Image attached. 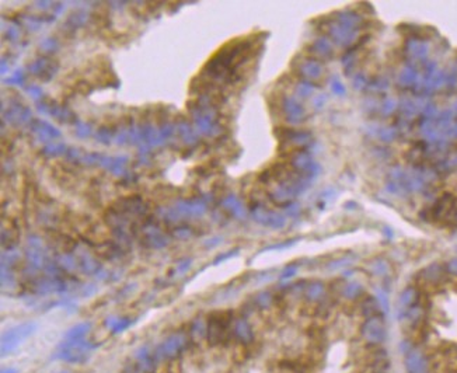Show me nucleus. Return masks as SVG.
I'll use <instances>...</instances> for the list:
<instances>
[{"label": "nucleus", "instance_id": "obj_1", "mask_svg": "<svg viewBox=\"0 0 457 373\" xmlns=\"http://www.w3.org/2000/svg\"><path fill=\"white\" fill-rule=\"evenodd\" d=\"M98 348V344H92L90 341H62L56 351L55 358L62 359L67 363H83L87 361L92 352Z\"/></svg>", "mask_w": 457, "mask_h": 373}, {"label": "nucleus", "instance_id": "obj_2", "mask_svg": "<svg viewBox=\"0 0 457 373\" xmlns=\"http://www.w3.org/2000/svg\"><path fill=\"white\" fill-rule=\"evenodd\" d=\"M187 345H188V337L182 333H174L164 341H162V344H158L157 348L153 352H154L157 362L170 361V359L178 357Z\"/></svg>", "mask_w": 457, "mask_h": 373}, {"label": "nucleus", "instance_id": "obj_3", "mask_svg": "<svg viewBox=\"0 0 457 373\" xmlns=\"http://www.w3.org/2000/svg\"><path fill=\"white\" fill-rule=\"evenodd\" d=\"M34 331H35V324L33 323L21 324L18 327L9 330L2 337V355L6 357L7 354L14 351L17 346L21 345L24 340H27L30 335L34 334Z\"/></svg>", "mask_w": 457, "mask_h": 373}, {"label": "nucleus", "instance_id": "obj_4", "mask_svg": "<svg viewBox=\"0 0 457 373\" xmlns=\"http://www.w3.org/2000/svg\"><path fill=\"white\" fill-rule=\"evenodd\" d=\"M362 337L369 344H381L386 340V327L379 317H369L360 327Z\"/></svg>", "mask_w": 457, "mask_h": 373}, {"label": "nucleus", "instance_id": "obj_5", "mask_svg": "<svg viewBox=\"0 0 457 373\" xmlns=\"http://www.w3.org/2000/svg\"><path fill=\"white\" fill-rule=\"evenodd\" d=\"M404 365L407 373H428V359L424 355V352L417 348H413L411 351L405 354Z\"/></svg>", "mask_w": 457, "mask_h": 373}, {"label": "nucleus", "instance_id": "obj_6", "mask_svg": "<svg viewBox=\"0 0 457 373\" xmlns=\"http://www.w3.org/2000/svg\"><path fill=\"white\" fill-rule=\"evenodd\" d=\"M227 329V323L219 317H213L209 320L207 325V337L211 345H218L224 338Z\"/></svg>", "mask_w": 457, "mask_h": 373}, {"label": "nucleus", "instance_id": "obj_7", "mask_svg": "<svg viewBox=\"0 0 457 373\" xmlns=\"http://www.w3.org/2000/svg\"><path fill=\"white\" fill-rule=\"evenodd\" d=\"M136 365L142 372L150 373L156 369L157 359L154 357V352H152L147 346H142L136 351Z\"/></svg>", "mask_w": 457, "mask_h": 373}, {"label": "nucleus", "instance_id": "obj_8", "mask_svg": "<svg viewBox=\"0 0 457 373\" xmlns=\"http://www.w3.org/2000/svg\"><path fill=\"white\" fill-rule=\"evenodd\" d=\"M234 335L236 338L243 342V344H250L254 340V333L251 330L250 324L247 323L245 320H237L236 324H234Z\"/></svg>", "mask_w": 457, "mask_h": 373}, {"label": "nucleus", "instance_id": "obj_9", "mask_svg": "<svg viewBox=\"0 0 457 373\" xmlns=\"http://www.w3.org/2000/svg\"><path fill=\"white\" fill-rule=\"evenodd\" d=\"M90 330V324H79L76 327H73L72 330H69L65 335V341H77V340H84V337L88 333Z\"/></svg>", "mask_w": 457, "mask_h": 373}, {"label": "nucleus", "instance_id": "obj_10", "mask_svg": "<svg viewBox=\"0 0 457 373\" xmlns=\"http://www.w3.org/2000/svg\"><path fill=\"white\" fill-rule=\"evenodd\" d=\"M417 300V291L414 288H408L403 292L401 295V305L405 306V308H411L414 303Z\"/></svg>", "mask_w": 457, "mask_h": 373}, {"label": "nucleus", "instance_id": "obj_11", "mask_svg": "<svg viewBox=\"0 0 457 373\" xmlns=\"http://www.w3.org/2000/svg\"><path fill=\"white\" fill-rule=\"evenodd\" d=\"M131 325V321L129 320H120V321H117L111 325V330L114 331V333H121V331H124L126 330L128 327Z\"/></svg>", "mask_w": 457, "mask_h": 373}, {"label": "nucleus", "instance_id": "obj_12", "mask_svg": "<svg viewBox=\"0 0 457 373\" xmlns=\"http://www.w3.org/2000/svg\"><path fill=\"white\" fill-rule=\"evenodd\" d=\"M321 293H323V286L317 284V285L311 286L310 288V291H309V296H310L311 299H317V297L320 296Z\"/></svg>", "mask_w": 457, "mask_h": 373}, {"label": "nucleus", "instance_id": "obj_13", "mask_svg": "<svg viewBox=\"0 0 457 373\" xmlns=\"http://www.w3.org/2000/svg\"><path fill=\"white\" fill-rule=\"evenodd\" d=\"M359 293V286L356 285V284H352V285H349L347 288V291H345V295L347 297H355L356 295Z\"/></svg>", "mask_w": 457, "mask_h": 373}, {"label": "nucleus", "instance_id": "obj_14", "mask_svg": "<svg viewBox=\"0 0 457 373\" xmlns=\"http://www.w3.org/2000/svg\"><path fill=\"white\" fill-rule=\"evenodd\" d=\"M447 269H449L450 274L457 276V258H454V260H452L450 263L447 264Z\"/></svg>", "mask_w": 457, "mask_h": 373}, {"label": "nucleus", "instance_id": "obj_15", "mask_svg": "<svg viewBox=\"0 0 457 373\" xmlns=\"http://www.w3.org/2000/svg\"><path fill=\"white\" fill-rule=\"evenodd\" d=\"M2 373H18V370L14 368H3L2 369Z\"/></svg>", "mask_w": 457, "mask_h": 373}]
</instances>
